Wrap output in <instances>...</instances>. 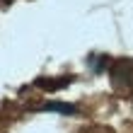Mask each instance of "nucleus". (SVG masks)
Here are the masks:
<instances>
[{"instance_id":"nucleus-1","label":"nucleus","mask_w":133,"mask_h":133,"mask_svg":"<svg viewBox=\"0 0 133 133\" xmlns=\"http://www.w3.org/2000/svg\"><path fill=\"white\" fill-rule=\"evenodd\" d=\"M111 80H114V87L119 90H133V61L131 58H121L114 63Z\"/></svg>"},{"instance_id":"nucleus-2","label":"nucleus","mask_w":133,"mask_h":133,"mask_svg":"<svg viewBox=\"0 0 133 133\" xmlns=\"http://www.w3.org/2000/svg\"><path fill=\"white\" fill-rule=\"evenodd\" d=\"M44 109H51V111H63V114H73V111H75V107H70V104H46Z\"/></svg>"}]
</instances>
